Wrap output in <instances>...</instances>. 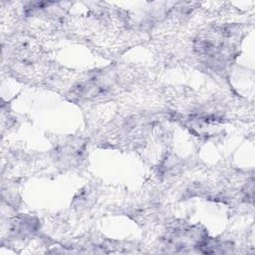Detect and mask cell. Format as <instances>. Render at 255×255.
Wrapping results in <instances>:
<instances>
[{"mask_svg":"<svg viewBox=\"0 0 255 255\" xmlns=\"http://www.w3.org/2000/svg\"><path fill=\"white\" fill-rule=\"evenodd\" d=\"M113 86L112 75L98 73L74 87V94L83 99H97L106 96Z\"/></svg>","mask_w":255,"mask_h":255,"instance_id":"cell-1","label":"cell"},{"mask_svg":"<svg viewBox=\"0 0 255 255\" xmlns=\"http://www.w3.org/2000/svg\"><path fill=\"white\" fill-rule=\"evenodd\" d=\"M85 151V144L77 141V142H68L64 145H60L56 149V158L59 161H63L64 163L72 164L75 161H78L82 158Z\"/></svg>","mask_w":255,"mask_h":255,"instance_id":"cell-2","label":"cell"}]
</instances>
